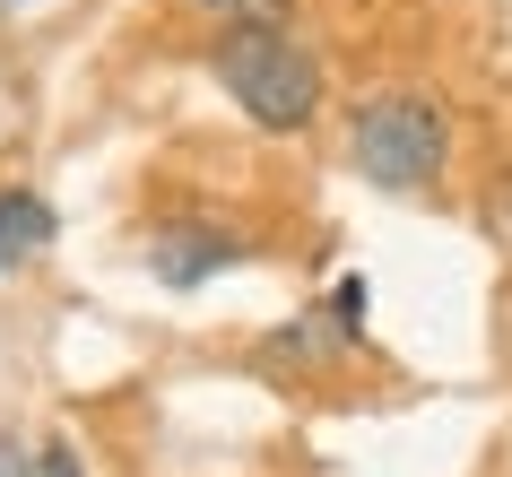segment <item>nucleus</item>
<instances>
[{
    "label": "nucleus",
    "instance_id": "obj_6",
    "mask_svg": "<svg viewBox=\"0 0 512 477\" xmlns=\"http://www.w3.org/2000/svg\"><path fill=\"white\" fill-rule=\"evenodd\" d=\"M18 477H87V469H79V443H61V434H53V443H35Z\"/></svg>",
    "mask_w": 512,
    "mask_h": 477
},
{
    "label": "nucleus",
    "instance_id": "obj_5",
    "mask_svg": "<svg viewBox=\"0 0 512 477\" xmlns=\"http://www.w3.org/2000/svg\"><path fill=\"white\" fill-rule=\"evenodd\" d=\"M191 9H209L217 27H252V18H287L296 0H191Z\"/></svg>",
    "mask_w": 512,
    "mask_h": 477
},
{
    "label": "nucleus",
    "instance_id": "obj_2",
    "mask_svg": "<svg viewBox=\"0 0 512 477\" xmlns=\"http://www.w3.org/2000/svg\"><path fill=\"white\" fill-rule=\"evenodd\" d=\"M348 157L382 191H426L443 174V157H452V122L417 87H382V96H365L348 113Z\"/></svg>",
    "mask_w": 512,
    "mask_h": 477
},
{
    "label": "nucleus",
    "instance_id": "obj_4",
    "mask_svg": "<svg viewBox=\"0 0 512 477\" xmlns=\"http://www.w3.org/2000/svg\"><path fill=\"white\" fill-rule=\"evenodd\" d=\"M44 243H53V209H44L35 191H0V269L35 261Z\"/></svg>",
    "mask_w": 512,
    "mask_h": 477
},
{
    "label": "nucleus",
    "instance_id": "obj_1",
    "mask_svg": "<svg viewBox=\"0 0 512 477\" xmlns=\"http://www.w3.org/2000/svg\"><path fill=\"white\" fill-rule=\"evenodd\" d=\"M209 70L217 87L235 96V113L252 122V131H304L313 113H322V61H313V44H304L287 18H252V27H217L209 35Z\"/></svg>",
    "mask_w": 512,
    "mask_h": 477
},
{
    "label": "nucleus",
    "instance_id": "obj_7",
    "mask_svg": "<svg viewBox=\"0 0 512 477\" xmlns=\"http://www.w3.org/2000/svg\"><path fill=\"white\" fill-rule=\"evenodd\" d=\"M495 226H504V235H512V174H504V183H495Z\"/></svg>",
    "mask_w": 512,
    "mask_h": 477
},
{
    "label": "nucleus",
    "instance_id": "obj_3",
    "mask_svg": "<svg viewBox=\"0 0 512 477\" xmlns=\"http://www.w3.org/2000/svg\"><path fill=\"white\" fill-rule=\"evenodd\" d=\"M243 261V235L235 226H165L157 252H148V269H157V287H209L217 269H235Z\"/></svg>",
    "mask_w": 512,
    "mask_h": 477
}]
</instances>
